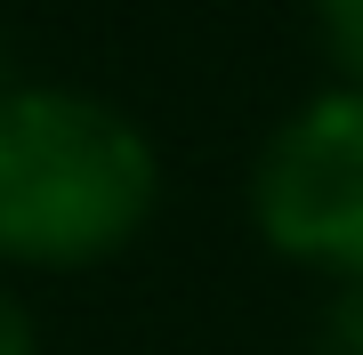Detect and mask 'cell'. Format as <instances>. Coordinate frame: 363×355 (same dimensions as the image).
Segmentation results:
<instances>
[{
  "mask_svg": "<svg viewBox=\"0 0 363 355\" xmlns=\"http://www.w3.org/2000/svg\"><path fill=\"white\" fill-rule=\"evenodd\" d=\"M162 210L154 130L73 81H16L0 97V259L81 275L121 259Z\"/></svg>",
  "mask_w": 363,
  "mask_h": 355,
  "instance_id": "obj_1",
  "label": "cell"
},
{
  "mask_svg": "<svg viewBox=\"0 0 363 355\" xmlns=\"http://www.w3.org/2000/svg\"><path fill=\"white\" fill-rule=\"evenodd\" d=\"M250 226L274 259L323 283H363V89L331 81L250 162Z\"/></svg>",
  "mask_w": 363,
  "mask_h": 355,
  "instance_id": "obj_2",
  "label": "cell"
},
{
  "mask_svg": "<svg viewBox=\"0 0 363 355\" xmlns=\"http://www.w3.org/2000/svg\"><path fill=\"white\" fill-rule=\"evenodd\" d=\"M315 9V40H323L331 73L363 89V0H307Z\"/></svg>",
  "mask_w": 363,
  "mask_h": 355,
  "instance_id": "obj_3",
  "label": "cell"
},
{
  "mask_svg": "<svg viewBox=\"0 0 363 355\" xmlns=\"http://www.w3.org/2000/svg\"><path fill=\"white\" fill-rule=\"evenodd\" d=\"M307 355H363V283H331L323 315H315V347Z\"/></svg>",
  "mask_w": 363,
  "mask_h": 355,
  "instance_id": "obj_4",
  "label": "cell"
},
{
  "mask_svg": "<svg viewBox=\"0 0 363 355\" xmlns=\"http://www.w3.org/2000/svg\"><path fill=\"white\" fill-rule=\"evenodd\" d=\"M0 355H40V323L25 315L16 291H0Z\"/></svg>",
  "mask_w": 363,
  "mask_h": 355,
  "instance_id": "obj_5",
  "label": "cell"
},
{
  "mask_svg": "<svg viewBox=\"0 0 363 355\" xmlns=\"http://www.w3.org/2000/svg\"><path fill=\"white\" fill-rule=\"evenodd\" d=\"M16 81H25V73H16V57H9V33H0V97H9Z\"/></svg>",
  "mask_w": 363,
  "mask_h": 355,
  "instance_id": "obj_6",
  "label": "cell"
}]
</instances>
